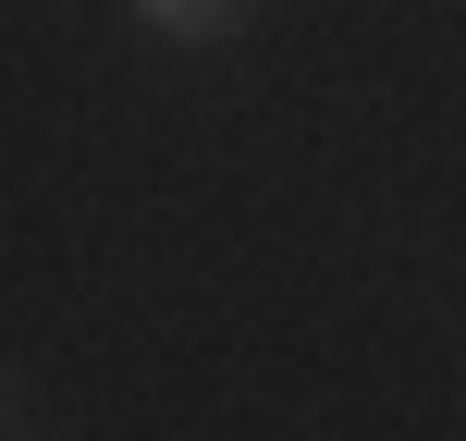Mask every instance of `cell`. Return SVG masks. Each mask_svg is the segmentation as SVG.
Returning <instances> with one entry per match:
<instances>
[{
	"instance_id": "cell-1",
	"label": "cell",
	"mask_w": 466,
	"mask_h": 441,
	"mask_svg": "<svg viewBox=\"0 0 466 441\" xmlns=\"http://www.w3.org/2000/svg\"><path fill=\"white\" fill-rule=\"evenodd\" d=\"M147 25H160V37H233V25H246V0H136Z\"/></svg>"
}]
</instances>
